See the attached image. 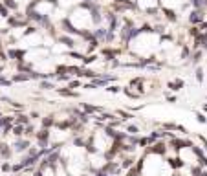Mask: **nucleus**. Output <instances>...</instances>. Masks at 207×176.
Listing matches in <instances>:
<instances>
[{"label":"nucleus","mask_w":207,"mask_h":176,"mask_svg":"<svg viewBox=\"0 0 207 176\" xmlns=\"http://www.w3.org/2000/svg\"><path fill=\"white\" fill-rule=\"evenodd\" d=\"M26 147H28V141H24V143H18V145H17V149H18V150H22V149H26Z\"/></svg>","instance_id":"obj_1"},{"label":"nucleus","mask_w":207,"mask_h":176,"mask_svg":"<svg viewBox=\"0 0 207 176\" xmlns=\"http://www.w3.org/2000/svg\"><path fill=\"white\" fill-rule=\"evenodd\" d=\"M196 79H198V81H202V79H203V75H202V70H198V72H196Z\"/></svg>","instance_id":"obj_2"},{"label":"nucleus","mask_w":207,"mask_h":176,"mask_svg":"<svg viewBox=\"0 0 207 176\" xmlns=\"http://www.w3.org/2000/svg\"><path fill=\"white\" fill-rule=\"evenodd\" d=\"M4 123H6V121H4V119H0V127H2V125H4Z\"/></svg>","instance_id":"obj_3"}]
</instances>
